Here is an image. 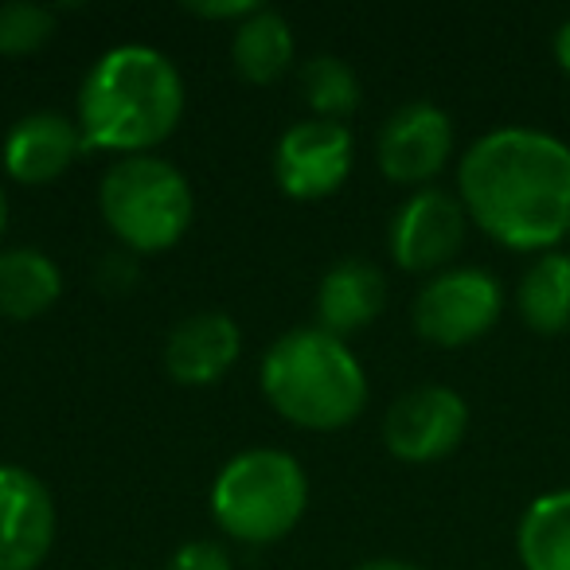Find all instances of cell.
I'll use <instances>...</instances> for the list:
<instances>
[{"mask_svg": "<svg viewBox=\"0 0 570 570\" xmlns=\"http://www.w3.org/2000/svg\"><path fill=\"white\" fill-rule=\"evenodd\" d=\"M458 199L492 243L523 254L570 238V145L531 126H500L458 160Z\"/></svg>", "mask_w": 570, "mask_h": 570, "instance_id": "obj_1", "label": "cell"}, {"mask_svg": "<svg viewBox=\"0 0 570 570\" xmlns=\"http://www.w3.org/2000/svg\"><path fill=\"white\" fill-rule=\"evenodd\" d=\"M184 118V79L157 48L121 43L98 56L79 87L75 121L87 149L141 157L165 145Z\"/></svg>", "mask_w": 570, "mask_h": 570, "instance_id": "obj_2", "label": "cell"}, {"mask_svg": "<svg viewBox=\"0 0 570 570\" xmlns=\"http://www.w3.org/2000/svg\"><path fill=\"white\" fill-rule=\"evenodd\" d=\"M266 403L289 426L333 434L364 414L367 375L356 352L325 328H289L266 348L258 367Z\"/></svg>", "mask_w": 570, "mask_h": 570, "instance_id": "obj_3", "label": "cell"}, {"mask_svg": "<svg viewBox=\"0 0 570 570\" xmlns=\"http://www.w3.org/2000/svg\"><path fill=\"white\" fill-rule=\"evenodd\" d=\"M98 212L110 235L129 254H165L188 235L196 199L191 184L173 160L118 157L98 184Z\"/></svg>", "mask_w": 570, "mask_h": 570, "instance_id": "obj_4", "label": "cell"}, {"mask_svg": "<svg viewBox=\"0 0 570 570\" xmlns=\"http://www.w3.org/2000/svg\"><path fill=\"white\" fill-rule=\"evenodd\" d=\"M309 508V476L285 450H246L212 484V520L235 543L266 547L285 539Z\"/></svg>", "mask_w": 570, "mask_h": 570, "instance_id": "obj_5", "label": "cell"}, {"mask_svg": "<svg viewBox=\"0 0 570 570\" xmlns=\"http://www.w3.org/2000/svg\"><path fill=\"white\" fill-rule=\"evenodd\" d=\"M504 313V285L481 266H450L414 297V333L434 348H465L489 336Z\"/></svg>", "mask_w": 570, "mask_h": 570, "instance_id": "obj_6", "label": "cell"}, {"mask_svg": "<svg viewBox=\"0 0 570 570\" xmlns=\"http://www.w3.org/2000/svg\"><path fill=\"white\" fill-rule=\"evenodd\" d=\"M356 165V141L344 121H297L274 145V180L289 199H328Z\"/></svg>", "mask_w": 570, "mask_h": 570, "instance_id": "obj_7", "label": "cell"}, {"mask_svg": "<svg viewBox=\"0 0 570 570\" xmlns=\"http://www.w3.org/2000/svg\"><path fill=\"white\" fill-rule=\"evenodd\" d=\"M469 215L445 188H419L395 207L387 230L391 258L406 274H442L465 246Z\"/></svg>", "mask_w": 570, "mask_h": 570, "instance_id": "obj_8", "label": "cell"}, {"mask_svg": "<svg viewBox=\"0 0 570 570\" xmlns=\"http://www.w3.org/2000/svg\"><path fill=\"white\" fill-rule=\"evenodd\" d=\"M469 434V403L453 387L426 383L391 403L383 419V442L391 458L406 465H430L442 461L465 442Z\"/></svg>", "mask_w": 570, "mask_h": 570, "instance_id": "obj_9", "label": "cell"}, {"mask_svg": "<svg viewBox=\"0 0 570 570\" xmlns=\"http://www.w3.org/2000/svg\"><path fill=\"white\" fill-rule=\"evenodd\" d=\"M453 157V118L434 102H406L380 126L375 160L391 184L426 188Z\"/></svg>", "mask_w": 570, "mask_h": 570, "instance_id": "obj_10", "label": "cell"}, {"mask_svg": "<svg viewBox=\"0 0 570 570\" xmlns=\"http://www.w3.org/2000/svg\"><path fill=\"white\" fill-rule=\"evenodd\" d=\"M51 489L24 465H0V570H40L56 547Z\"/></svg>", "mask_w": 570, "mask_h": 570, "instance_id": "obj_11", "label": "cell"}, {"mask_svg": "<svg viewBox=\"0 0 570 570\" xmlns=\"http://www.w3.org/2000/svg\"><path fill=\"white\" fill-rule=\"evenodd\" d=\"M82 153L87 145H82L79 121L59 110H32L17 118L0 145L4 173L24 188H43V184L59 180Z\"/></svg>", "mask_w": 570, "mask_h": 570, "instance_id": "obj_12", "label": "cell"}, {"mask_svg": "<svg viewBox=\"0 0 570 570\" xmlns=\"http://www.w3.org/2000/svg\"><path fill=\"white\" fill-rule=\"evenodd\" d=\"M238 352H243V333H238L235 317L204 309L184 317L168 333L165 367L184 387H212L238 364Z\"/></svg>", "mask_w": 570, "mask_h": 570, "instance_id": "obj_13", "label": "cell"}, {"mask_svg": "<svg viewBox=\"0 0 570 570\" xmlns=\"http://www.w3.org/2000/svg\"><path fill=\"white\" fill-rule=\"evenodd\" d=\"M383 305H387V277L375 262L344 258L317 285L321 328L341 336V341L380 321Z\"/></svg>", "mask_w": 570, "mask_h": 570, "instance_id": "obj_14", "label": "cell"}, {"mask_svg": "<svg viewBox=\"0 0 570 570\" xmlns=\"http://www.w3.org/2000/svg\"><path fill=\"white\" fill-rule=\"evenodd\" d=\"M63 297V269L36 246L0 250V317L36 321Z\"/></svg>", "mask_w": 570, "mask_h": 570, "instance_id": "obj_15", "label": "cell"}, {"mask_svg": "<svg viewBox=\"0 0 570 570\" xmlns=\"http://www.w3.org/2000/svg\"><path fill=\"white\" fill-rule=\"evenodd\" d=\"M515 313L539 336L570 333V254H535L515 285Z\"/></svg>", "mask_w": 570, "mask_h": 570, "instance_id": "obj_16", "label": "cell"}, {"mask_svg": "<svg viewBox=\"0 0 570 570\" xmlns=\"http://www.w3.org/2000/svg\"><path fill=\"white\" fill-rule=\"evenodd\" d=\"M297 59L294 28L282 12L262 4L250 20L235 28L230 36V63H235L238 79L254 82V87H269L282 79Z\"/></svg>", "mask_w": 570, "mask_h": 570, "instance_id": "obj_17", "label": "cell"}, {"mask_svg": "<svg viewBox=\"0 0 570 570\" xmlns=\"http://www.w3.org/2000/svg\"><path fill=\"white\" fill-rule=\"evenodd\" d=\"M515 554L523 570H570V489L539 492L523 508Z\"/></svg>", "mask_w": 570, "mask_h": 570, "instance_id": "obj_18", "label": "cell"}, {"mask_svg": "<svg viewBox=\"0 0 570 570\" xmlns=\"http://www.w3.org/2000/svg\"><path fill=\"white\" fill-rule=\"evenodd\" d=\"M305 106L321 121H344L360 106V79L341 56H313L297 71Z\"/></svg>", "mask_w": 570, "mask_h": 570, "instance_id": "obj_19", "label": "cell"}, {"mask_svg": "<svg viewBox=\"0 0 570 570\" xmlns=\"http://www.w3.org/2000/svg\"><path fill=\"white\" fill-rule=\"evenodd\" d=\"M56 36V12L32 4V0H12L0 4V56H32Z\"/></svg>", "mask_w": 570, "mask_h": 570, "instance_id": "obj_20", "label": "cell"}, {"mask_svg": "<svg viewBox=\"0 0 570 570\" xmlns=\"http://www.w3.org/2000/svg\"><path fill=\"white\" fill-rule=\"evenodd\" d=\"M165 570H235V562H230L227 547L212 543V539H191L168 559Z\"/></svg>", "mask_w": 570, "mask_h": 570, "instance_id": "obj_21", "label": "cell"}, {"mask_svg": "<svg viewBox=\"0 0 570 570\" xmlns=\"http://www.w3.org/2000/svg\"><path fill=\"white\" fill-rule=\"evenodd\" d=\"M258 9H262L258 0H199V4H184V12H191V17L215 20V24L235 20V28L243 24V20H250Z\"/></svg>", "mask_w": 570, "mask_h": 570, "instance_id": "obj_22", "label": "cell"}, {"mask_svg": "<svg viewBox=\"0 0 570 570\" xmlns=\"http://www.w3.org/2000/svg\"><path fill=\"white\" fill-rule=\"evenodd\" d=\"M137 254H129V250H114V254H106L102 258V285L106 289H129L134 285V277H137Z\"/></svg>", "mask_w": 570, "mask_h": 570, "instance_id": "obj_23", "label": "cell"}, {"mask_svg": "<svg viewBox=\"0 0 570 570\" xmlns=\"http://www.w3.org/2000/svg\"><path fill=\"white\" fill-rule=\"evenodd\" d=\"M551 51H554V63H559V71L570 79V17L562 20V24H559V32H554Z\"/></svg>", "mask_w": 570, "mask_h": 570, "instance_id": "obj_24", "label": "cell"}, {"mask_svg": "<svg viewBox=\"0 0 570 570\" xmlns=\"http://www.w3.org/2000/svg\"><path fill=\"white\" fill-rule=\"evenodd\" d=\"M356 570H422V567L406 559H367V562H360Z\"/></svg>", "mask_w": 570, "mask_h": 570, "instance_id": "obj_25", "label": "cell"}, {"mask_svg": "<svg viewBox=\"0 0 570 570\" xmlns=\"http://www.w3.org/2000/svg\"><path fill=\"white\" fill-rule=\"evenodd\" d=\"M4 230H9V196L0 188V238H4Z\"/></svg>", "mask_w": 570, "mask_h": 570, "instance_id": "obj_26", "label": "cell"}]
</instances>
